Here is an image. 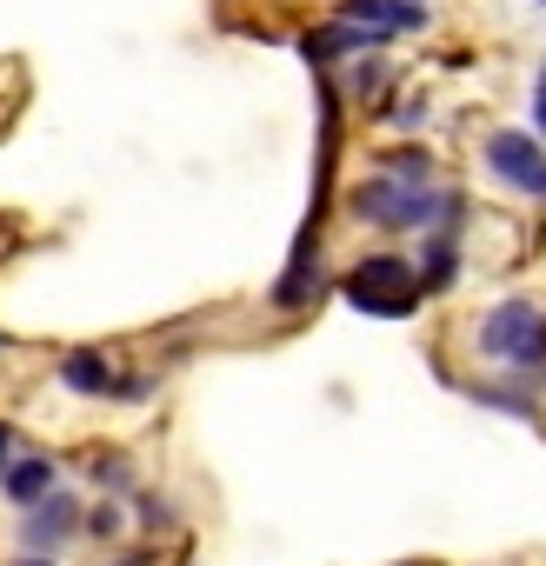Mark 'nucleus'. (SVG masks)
<instances>
[{"mask_svg":"<svg viewBox=\"0 0 546 566\" xmlns=\"http://www.w3.org/2000/svg\"><path fill=\"white\" fill-rule=\"evenodd\" d=\"M8 566H61V559H48V553H21V559H8Z\"/></svg>","mask_w":546,"mask_h":566,"instance_id":"14","label":"nucleus"},{"mask_svg":"<svg viewBox=\"0 0 546 566\" xmlns=\"http://www.w3.org/2000/svg\"><path fill=\"white\" fill-rule=\"evenodd\" d=\"M81 520H87V500L74 493V486H54L41 506H28L21 513V526H14V539H21V553H61L67 539H81Z\"/></svg>","mask_w":546,"mask_h":566,"instance_id":"4","label":"nucleus"},{"mask_svg":"<svg viewBox=\"0 0 546 566\" xmlns=\"http://www.w3.org/2000/svg\"><path fill=\"white\" fill-rule=\"evenodd\" d=\"M8 347H14V340H8V334H0V360H8Z\"/></svg>","mask_w":546,"mask_h":566,"instance_id":"15","label":"nucleus"},{"mask_svg":"<svg viewBox=\"0 0 546 566\" xmlns=\"http://www.w3.org/2000/svg\"><path fill=\"white\" fill-rule=\"evenodd\" d=\"M54 380H61L67 394H81V400H114V380H120V367H114L101 347H74V354H61Z\"/></svg>","mask_w":546,"mask_h":566,"instance_id":"7","label":"nucleus"},{"mask_svg":"<svg viewBox=\"0 0 546 566\" xmlns=\"http://www.w3.org/2000/svg\"><path fill=\"white\" fill-rule=\"evenodd\" d=\"M54 486H61V467H54V453H14V460H8V473H0V500H8L14 513L41 506Z\"/></svg>","mask_w":546,"mask_h":566,"instance_id":"6","label":"nucleus"},{"mask_svg":"<svg viewBox=\"0 0 546 566\" xmlns=\"http://www.w3.org/2000/svg\"><path fill=\"white\" fill-rule=\"evenodd\" d=\"M87 480H94L107 500H120V493H134V460H127V453H94V460H87Z\"/></svg>","mask_w":546,"mask_h":566,"instance_id":"9","label":"nucleus"},{"mask_svg":"<svg viewBox=\"0 0 546 566\" xmlns=\"http://www.w3.org/2000/svg\"><path fill=\"white\" fill-rule=\"evenodd\" d=\"M340 294H347V307H360V314H374V321H407V314L427 301L413 260H400V253H367V260H354L347 280H340Z\"/></svg>","mask_w":546,"mask_h":566,"instance_id":"2","label":"nucleus"},{"mask_svg":"<svg viewBox=\"0 0 546 566\" xmlns=\"http://www.w3.org/2000/svg\"><path fill=\"white\" fill-rule=\"evenodd\" d=\"M533 127H539V140H546V67H539V81H533Z\"/></svg>","mask_w":546,"mask_h":566,"instance_id":"13","label":"nucleus"},{"mask_svg":"<svg viewBox=\"0 0 546 566\" xmlns=\"http://www.w3.org/2000/svg\"><path fill=\"white\" fill-rule=\"evenodd\" d=\"M486 174L500 180V187H513V193H546V147L533 140V134H519V127H500V134H486Z\"/></svg>","mask_w":546,"mask_h":566,"instance_id":"5","label":"nucleus"},{"mask_svg":"<svg viewBox=\"0 0 546 566\" xmlns=\"http://www.w3.org/2000/svg\"><path fill=\"white\" fill-rule=\"evenodd\" d=\"M367 227L380 233H433V227H453L460 220V200L440 193L433 180H400V174H367L347 200Z\"/></svg>","mask_w":546,"mask_h":566,"instance_id":"1","label":"nucleus"},{"mask_svg":"<svg viewBox=\"0 0 546 566\" xmlns=\"http://www.w3.org/2000/svg\"><path fill=\"white\" fill-rule=\"evenodd\" d=\"M473 347H480L486 360H506V367H539V360H546V314H539L533 301H500V307L480 321Z\"/></svg>","mask_w":546,"mask_h":566,"instance_id":"3","label":"nucleus"},{"mask_svg":"<svg viewBox=\"0 0 546 566\" xmlns=\"http://www.w3.org/2000/svg\"><path fill=\"white\" fill-rule=\"evenodd\" d=\"M413 8H420V0H413Z\"/></svg>","mask_w":546,"mask_h":566,"instance_id":"17","label":"nucleus"},{"mask_svg":"<svg viewBox=\"0 0 546 566\" xmlns=\"http://www.w3.org/2000/svg\"><path fill=\"white\" fill-rule=\"evenodd\" d=\"M81 533H87L94 546H114V539L127 533V506H120V500H94L87 520H81Z\"/></svg>","mask_w":546,"mask_h":566,"instance_id":"10","label":"nucleus"},{"mask_svg":"<svg viewBox=\"0 0 546 566\" xmlns=\"http://www.w3.org/2000/svg\"><path fill=\"white\" fill-rule=\"evenodd\" d=\"M134 513H140V526H154V533L174 520V513H167V500H154V493H134Z\"/></svg>","mask_w":546,"mask_h":566,"instance_id":"11","label":"nucleus"},{"mask_svg":"<svg viewBox=\"0 0 546 566\" xmlns=\"http://www.w3.org/2000/svg\"><path fill=\"white\" fill-rule=\"evenodd\" d=\"M14 453H21V433H14V420H0V473H8Z\"/></svg>","mask_w":546,"mask_h":566,"instance_id":"12","label":"nucleus"},{"mask_svg":"<svg viewBox=\"0 0 546 566\" xmlns=\"http://www.w3.org/2000/svg\"><path fill=\"white\" fill-rule=\"evenodd\" d=\"M340 21H354V28H374L380 41H387V34H420V28H427V14L413 8V0H347V8H340Z\"/></svg>","mask_w":546,"mask_h":566,"instance_id":"8","label":"nucleus"},{"mask_svg":"<svg viewBox=\"0 0 546 566\" xmlns=\"http://www.w3.org/2000/svg\"><path fill=\"white\" fill-rule=\"evenodd\" d=\"M539 8H546V0H539Z\"/></svg>","mask_w":546,"mask_h":566,"instance_id":"16","label":"nucleus"}]
</instances>
